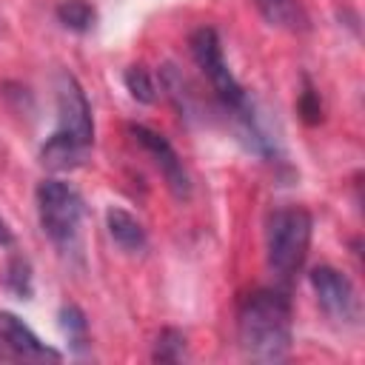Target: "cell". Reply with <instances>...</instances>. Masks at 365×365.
Wrapping results in <instances>:
<instances>
[{"instance_id":"obj_9","label":"cell","mask_w":365,"mask_h":365,"mask_svg":"<svg viewBox=\"0 0 365 365\" xmlns=\"http://www.w3.org/2000/svg\"><path fill=\"white\" fill-rule=\"evenodd\" d=\"M106 228H108L111 240H114L125 254H140V251H145V245H148V237H145L143 222H140L131 211H125V208L111 205V208L106 211Z\"/></svg>"},{"instance_id":"obj_14","label":"cell","mask_w":365,"mask_h":365,"mask_svg":"<svg viewBox=\"0 0 365 365\" xmlns=\"http://www.w3.org/2000/svg\"><path fill=\"white\" fill-rule=\"evenodd\" d=\"M3 282L17 297H29L31 294V268H29V262L20 259V257H14L9 262V268H6V274H3Z\"/></svg>"},{"instance_id":"obj_16","label":"cell","mask_w":365,"mask_h":365,"mask_svg":"<svg viewBox=\"0 0 365 365\" xmlns=\"http://www.w3.org/2000/svg\"><path fill=\"white\" fill-rule=\"evenodd\" d=\"M299 114H302L305 123H319L322 120V103H319V97L311 86H305V91L299 94Z\"/></svg>"},{"instance_id":"obj_1","label":"cell","mask_w":365,"mask_h":365,"mask_svg":"<svg viewBox=\"0 0 365 365\" xmlns=\"http://www.w3.org/2000/svg\"><path fill=\"white\" fill-rule=\"evenodd\" d=\"M237 342L254 362H282L291 354V299L282 288H259L240 302Z\"/></svg>"},{"instance_id":"obj_15","label":"cell","mask_w":365,"mask_h":365,"mask_svg":"<svg viewBox=\"0 0 365 365\" xmlns=\"http://www.w3.org/2000/svg\"><path fill=\"white\" fill-rule=\"evenodd\" d=\"M60 325H63V331H66L71 348L80 351V348L88 342V334H86V317L80 314V308H74V305L63 308V311H60Z\"/></svg>"},{"instance_id":"obj_5","label":"cell","mask_w":365,"mask_h":365,"mask_svg":"<svg viewBox=\"0 0 365 365\" xmlns=\"http://www.w3.org/2000/svg\"><path fill=\"white\" fill-rule=\"evenodd\" d=\"M37 220L43 234L51 240V245L60 254H77L80 251V231L86 205L77 188H71L63 180H43L37 185Z\"/></svg>"},{"instance_id":"obj_13","label":"cell","mask_w":365,"mask_h":365,"mask_svg":"<svg viewBox=\"0 0 365 365\" xmlns=\"http://www.w3.org/2000/svg\"><path fill=\"white\" fill-rule=\"evenodd\" d=\"M185 356V336L174 328L160 331L157 342H154V359L160 362H180Z\"/></svg>"},{"instance_id":"obj_12","label":"cell","mask_w":365,"mask_h":365,"mask_svg":"<svg viewBox=\"0 0 365 365\" xmlns=\"http://www.w3.org/2000/svg\"><path fill=\"white\" fill-rule=\"evenodd\" d=\"M123 80H125V88L131 91V97H134L137 103H154V100H157V83H154V77H151L148 68L131 66V68L123 74Z\"/></svg>"},{"instance_id":"obj_3","label":"cell","mask_w":365,"mask_h":365,"mask_svg":"<svg viewBox=\"0 0 365 365\" xmlns=\"http://www.w3.org/2000/svg\"><path fill=\"white\" fill-rule=\"evenodd\" d=\"M94 143L91 106L74 74H57V128L40 148V160L51 171L77 168Z\"/></svg>"},{"instance_id":"obj_10","label":"cell","mask_w":365,"mask_h":365,"mask_svg":"<svg viewBox=\"0 0 365 365\" xmlns=\"http://www.w3.org/2000/svg\"><path fill=\"white\" fill-rule=\"evenodd\" d=\"M254 3L268 26H277L285 31H302L308 26V17H305L299 0H254Z\"/></svg>"},{"instance_id":"obj_11","label":"cell","mask_w":365,"mask_h":365,"mask_svg":"<svg viewBox=\"0 0 365 365\" xmlns=\"http://www.w3.org/2000/svg\"><path fill=\"white\" fill-rule=\"evenodd\" d=\"M54 14H57V20H60L66 29H71V31H88V29L94 26V20H97L91 3H86V0H63V3L54 9Z\"/></svg>"},{"instance_id":"obj_8","label":"cell","mask_w":365,"mask_h":365,"mask_svg":"<svg viewBox=\"0 0 365 365\" xmlns=\"http://www.w3.org/2000/svg\"><path fill=\"white\" fill-rule=\"evenodd\" d=\"M63 354L40 342V336L14 314L0 311V362H60Z\"/></svg>"},{"instance_id":"obj_7","label":"cell","mask_w":365,"mask_h":365,"mask_svg":"<svg viewBox=\"0 0 365 365\" xmlns=\"http://www.w3.org/2000/svg\"><path fill=\"white\" fill-rule=\"evenodd\" d=\"M128 134H131V140L151 157V163L160 168V174H163L165 185H168V191H171L177 200H188V197H191V180H188V171H185L180 154L174 151V145H171L163 134H157L154 128H148V125H137V123H134V125H128Z\"/></svg>"},{"instance_id":"obj_4","label":"cell","mask_w":365,"mask_h":365,"mask_svg":"<svg viewBox=\"0 0 365 365\" xmlns=\"http://www.w3.org/2000/svg\"><path fill=\"white\" fill-rule=\"evenodd\" d=\"M311 231H314V220L302 205H282L268 214L265 254H268V268L279 282H291L297 271L305 265Z\"/></svg>"},{"instance_id":"obj_17","label":"cell","mask_w":365,"mask_h":365,"mask_svg":"<svg viewBox=\"0 0 365 365\" xmlns=\"http://www.w3.org/2000/svg\"><path fill=\"white\" fill-rule=\"evenodd\" d=\"M11 242H14V234H11L9 222L0 217V245H11Z\"/></svg>"},{"instance_id":"obj_6","label":"cell","mask_w":365,"mask_h":365,"mask_svg":"<svg viewBox=\"0 0 365 365\" xmlns=\"http://www.w3.org/2000/svg\"><path fill=\"white\" fill-rule=\"evenodd\" d=\"M311 288H314L317 302L328 319H334L336 325H356L359 322V317H362L359 294L342 271H336L331 265L314 268L311 271Z\"/></svg>"},{"instance_id":"obj_2","label":"cell","mask_w":365,"mask_h":365,"mask_svg":"<svg viewBox=\"0 0 365 365\" xmlns=\"http://www.w3.org/2000/svg\"><path fill=\"white\" fill-rule=\"evenodd\" d=\"M188 46H191V57H194L197 68L211 83L220 106L234 117L237 131L242 134V140L248 143V148H254L257 154L268 157L271 154V143H268L265 131L257 123V114H254V106H251L245 88L237 83V77L231 74V68H228V63L222 57V43H220L217 31L211 26H202V29H197L191 34Z\"/></svg>"}]
</instances>
